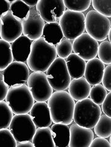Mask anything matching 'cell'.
Instances as JSON below:
<instances>
[{
    "label": "cell",
    "instance_id": "35",
    "mask_svg": "<svg viewBox=\"0 0 111 147\" xmlns=\"http://www.w3.org/2000/svg\"><path fill=\"white\" fill-rule=\"evenodd\" d=\"M102 111L105 115L111 116V93L107 94L104 100L102 103Z\"/></svg>",
    "mask_w": 111,
    "mask_h": 147
},
{
    "label": "cell",
    "instance_id": "23",
    "mask_svg": "<svg viewBox=\"0 0 111 147\" xmlns=\"http://www.w3.org/2000/svg\"><path fill=\"white\" fill-rule=\"evenodd\" d=\"M32 143L36 147H55L51 130L48 127H38L32 138Z\"/></svg>",
    "mask_w": 111,
    "mask_h": 147
},
{
    "label": "cell",
    "instance_id": "34",
    "mask_svg": "<svg viewBox=\"0 0 111 147\" xmlns=\"http://www.w3.org/2000/svg\"><path fill=\"white\" fill-rule=\"evenodd\" d=\"M110 74H111V66L110 64L104 68L103 76H102V85L106 88V90L111 91V82H110Z\"/></svg>",
    "mask_w": 111,
    "mask_h": 147
},
{
    "label": "cell",
    "instance_id": "9",
    "mask_svg": "<svg viewBox=\"0 0 111 147\" xmlns=\"http://www.w3.org/2000/svg\"><path fill=\"white\" fill-rule=\"evenodd\" d=\"M27 83L33 98L37 102L48 101L53 93V89L44 72H32L28 77Z\"/></svg>",
    "mask_w": 111,
    "mask_h": 147
},
{
    "label": "cell",
    "instance_id": "8",
    "mask_svg": "<svg viewBox=\"0 0 111 147\" xmlns=\"http://www.w3.org/2000/svg\"><path fill=\"white\" fill-rule=\"evenodd\" d=\"M9 129L17 142L30 141L36 132V125L30 114H20L13 116Z\"/></svg>",
    "mask_w": 111,
    "mask_h": 147
},
{
    "label": "cell",
    "instance_id": "19",
    "mask_svg": "<svg viewBox=\"0 0 111 147\" xmlns=\"http://www.w3.org/2000/svg\"><path fill=\"white\" fill-rule=\"evenodd\" d=\"M91 88V85L84 77L73 79L69 85V93L74 100L79 101L89 96Z\"/></svg>",
    "mask_w": 111,
    "mask_h": 147
},
{
    "label": "cell",
    "instance_id": "20",
    "mask_svg": "<svg viewBox=\"0 0 111 147\" xmlns=\"http://www.w3.org/2000/svg\"><path fill=\"white\" fill-rule=\"evenodd\" d=\"M66 65L71 77L79 79L84 76L86 62L75 53H72L66 58Z\"/></svg>",
    "mask_w": 111,
    "mask_h": 147
},
{
    "label": "cell",
    "instance_id": "13",
    "mask_svg": "<svg viewBox=\"0 0 111 147\" xmlns=\"http://www.w3.org/2000/svg\"><path fill=\"white\" fill-rule=\"evenodd\" d=\"M23 34L22 20L15 18L8 11L1 17V39L12 43Z\"/></svg>",
    "mask_w": 111,
    "mask_h": 147
},
{
    "label": "cell",
    "instance_id": "5",
    "mask_svg": "<svg viewBox=\"0 0 111 147\" xmlns=\"http://www.w3.org/2000/svg\"><path fill=\"white\" fill-rule=\"evenodd\" d=\"M85 30L97 42H102L108 37L111 23L109 18L91 10L86 14L85 20Z\"/></svg>",
    "mask_w": 111,
    "mask_h": 147
},
{
    "label": "cell",
    "instance_id": "30",
    "mask_svg": "<svg viewBox=\"0 0 111 147\" xmlns=\"http://www.w3.org/2000/svg\"><path fill=\"white\" fill-rule=\"evenodd\" d=\"M107 90L101 84H97L91 88L89 92V96L93 102L96 104L100 105L104 100L107 95Z\"/></svg>",
    "mask_w": 111,
    "mask_h": 147
},
{
    "label": "cell",
    "instance_id": "4",
    "mask_svg": "<svg viewBox=\"0 0 111 147\" xmlns=\"http://www.w3.org/2000/svg\"><path fill=\"white\" fill-rule=\"evenodd\" d=\"M5 100L15 114L28 113L35 102L29 88L26 84L10 87Z\"/></svg>",
    "mask_w": 111,
    "mask_h": 147
},
{
    "label": "cell",
    "instance_id": "11",
    "mask_svg": "<svg viewBox=\"0 0 111 147\" xmlns=\"http://www.w3.org/2000/svg\"><path fill=\"white\" fill-rule=\"evenodd\" d=\"M4 80L10 87L26 84L30 76L29 68L22 62L13 61L3 71Z\"/></svg>",
    "mask_w": 111,
    "mask_h": 147
},
{
    "label": "cell",
    "instance_id": "33",
    "mask_svg": "<svg viewBox=\"0 0 111 147\" xmlns=\"http://www.w3.org/2000/svg\"><path fill=\"white\" fill-rule=\"evenodd\" d=\"M17 142L9 129H0V147H16Z\"/></svg>",
    "mask_w": 111,
    "mask_h": 147
},
{
    "label": "cell",
    "instance_id": "37",
    "mask_svg": "<svg viewBox=\"0 0 111 147\" xmlns=\"http://www.w3.org/2000/svg\"><path fill=\"white\" fill-rule=\"evenodd\" d=\"M89 146H91V147H99V146L110 147L111 145H110V143L108 140H107L105 138L98 137L97 138H93Z\"/></svg>",
    "mask_w": 111,
    "mask_h": 147
},
{
    "label": "cell",
    "instance_id": "38",
    "mask_svg": "<svg viewBox=\"0 0 111 147\" xmlns=\"http://www.w3.org/2000/svg\"><path fill=\"white\" fill-rule=\"evenodd\" d=\"M11 3L8 0H0V17L9 11Z\"/></svg>",
    "mask_w": 111,
    "mask_h": 147
},
{
    "label": "cell",
    "instance_id": "32",
    "mask_svg": "<svg viewBox=\"0 0 111 147\" xmlns=\"http://www.w3.org/2000/svg\"><path fill=\"white\" fill-rule=\"evenodd\" d=\"M91 3L93 8L95 9V11L108 18L111 17L110 0H108V1L93 0L91 1Z\"/></svg>",
    "mask_w": 111,
    "mask_h": 147
},
{
    "label": "cell",
    "instance_id": "18",
    "mask_svg": "<svg viewBox=\"0 0 111 147\" xmlns=\"http://www.w3.org/2000/svg\"><path fill=\"white\" fill-rule=\"evenodd\" d=\"M32 40L21 35L11 44V51L14 61L26 63L30 52Z\"/></svg>",
    "mask_w": 111,
    "mask_h": 147
},
{
    "label": "cell",
    "instance_id": "28",
    "mask_svg": "<svg viewBox=\"0 0 111 147\" xmlns=\"http://www.w3.org/2000/svg\"><path fill=\"white\" fill-rule=\"evenodd\" d=\"M63 1L65 7L69 11L79 13L87 10L91 4V0H65Z\"/></svg>",
    "mask_w": 111,
    "mask_h": 147
},
{
    "label": "cell",
    "instance_id": "26",
    "mask_svg": "<svg viewBox=\"0 0 111 147\" xmlns=\"http://www.w3.org/2000/svg\"><path fill=\"white\" fill-rule=\"evenodd\" d=\"M13 112L6 101H0V129L8 128L11 124Z\"/></svg>",
    "mask_w": 111,
    "mask_h": 147
},
{
    "label": "cell",
    "instance_id": "36",
    "mask_svg": "<svg viewBox=\"0 0 111 147\" xmlns=\"http://www.w3.org/2000/svg\"><path fill=\"white\" fill-rule=\"evenodd\" d=\"M9 88V87L4 80L3 74L0 72V101H3L6 98Z\"/></svg>",
    "mask_w": 111,
    "mask_h": 147
},
{
    "label": "cell",
    "instance_id": "21",
    "mask_svg": "<svg viewBox=\"0 0 111 147\" xmlns=\"http://www.w3.org/2000/svg\"><path fill=\"white\" fill-rule=\"evenodd\" d=\"M53 141L56 147H67L70 141V128L64 124H54L51 128Z\"/></svg>",
    "mask_w": 111,
    "mask_h": 147
},
{
    "label": "cell",
    "instance_id": "22",
    "mask_svg": "<svg viewBox=\"0 0 111 147\" xmlns=\"http://www.w3.org/2000/svg\"><path fill=\"white\" fill-rule=\"evenodd\" d=\"M63 31L58 22L46 23L43 31V38L47 43L54 45L63 38Z\"/></svg>",
    "mask_w": 111,
    "mask_h": 147
},
{
    "label": "cell",
    "instance_id": "7",
    "mask_svg": "<svg viewBox=\"0 0 111 147\" xmlns=\"http://www.w3.org/2000/svg\"><path fill=\"white\" fill-rule=\"evenodd\" d=\"M46 72L47 79L53 90L63 91L68 88L71 77L64 59L56 58Z\"/></svg>",
    "mask_w": 111,
    "mask_h": 147
},
{
    "label": "cell",
    "instance_id": "39",
    "mask_svg": "<svg viewBox=\"0 0 111 147\" xmlns=\"http://www.w3.org/2000/svg\"><path fill=\"white\" fill-rule=\"evenodd\" d=\"M16 147H35L34 144L30 141L26 140L22 142H17Z\"/></svg>",
    "mask_w": 111,
    "mask_h": 147
},
{
    "label": "cell",
    "instance_id": "40",
    "mask_svg": "<svg viewBox=\"0 0 111 147\" xmlns=\"http://www.w3.org/2000/svg\"><path fill=\"white\" fill-rule=\"evenodd\" d=\"M38 0H22V1L29 7H34L36 5Z\"/></svg>",
    "mask_w": 111,
    "mask_h": 147
},
{
    "label": "cell",
    "instance_id": "1",
    "mask_svg": "<svg viewBox=\"0 0 111 147\" xmlns=\"http://www.w3.org/2000/svg\"><path fill=\"white\" fill-rule=\"evenodd\" d=\"M56 58L55 46L49 44L41 37L32 43L27 65L33 72H44Z\"/></svg>",
    "mask_w": 111,
    "mask_h": 147
},
{
    "label": "cell",
    "instance_id": "10",
    "mask_svg": "<svg viewBox=\"0 0 111 147\" xmlns=\"http://www.w3.org/2000/svg\"><path fill=\"white\" fill-rule=\"evenodd\" d=\"M36 10L44 22H57L65 13V7L63 0H38L36 5Z\"/></svg>",
    "mask_w": 111,
    "mask_h": 147
},
{
    "label": "cell",
    "instance_id": "41",
    "mask_svg": "<svg viewBox=\"0 0 111 147\" xmlns=\"http://www.w3.org/2000/svg\"><path fill=\"white\" fill-rule=\"evenodd\" d=\"M108 36V38H109V42L110 43V42H111V32L110 31L109 32V33Z\"/></svg>",
    "mask_w": 111,
    "mask_h": 147
},
{
    "label": "cell",
    "instance_id": "15",
    "mask_svg": "<svg viewBox=\"0 0 111 147\" xmlns=\"http://www.w3.org/2000/svg\"><path fill=\"white\" fill-rule=\"evenodd\" d=\"M94 138V133L91 129L81 127L77 124L70 127L69 147H88Z\"/></svg>",
    "mask_w": 111,
    "mask_h": 147
},
{
    "label": "cell",
    "instance_id": "17",
    "mask_svg": "<svg viewBox=\"0 0 111 147\" xmlns=\"http://www.w3.org/2000/svg\"><path fill=\"white\" fill-rule=\"evenodd\" d=\"M104 68V64L99 58H95L88 61L84 73L85 79L90 85L94 86L101 84Z\"/></svg>",
    "mask_w": 111,
    "mask_h": 147
},
{
    "label": "cell",
    "instance_id": "42",
    "mask_svg": "<svg viewBox=\"0 0 111 147\" xmlns=\"http://www.w3.org/2000/svg\"><path fill=\"white\" fill-rule=\"evenodd\" d=\"M0 35H1V17H0Z\"/></svg>",
    "mask_w": 111,
    "mask_h": 147
},
{
    "label": "cell",
    "instance_id": "3",
    "mask_svg": "<svg viewBox=\"0 0 111 147\" xmlns=\"http://www.w3.org/2000/svg\"><path fill=\"white\" fill-rule=\"evenodd\" d=\"M101 113L100 105L86 98L75 103L73 120L77 125L91 129L97 123Z\"/></svg>",
    "mask_w": 111,
    "mask_h": 147
},
{
    "label": "cell",
    "instance_id": "14",
    "mask_svg": "<svg viewBox=\"0 0 111 147\" xmlns=\"http://www.w3.org/2000/svg\"><path fill=\"white\" fill-rule=\"evenodd\" d=\"M22 24L24 36L34 41L42 37L45 24L35 8L30 9L26 18L22 20Z\"/></svg>",
    "mask_w": 111,
    "mask_h": 147
},
{
    "label": "cell",
    "instance_id": "27",
    "mask_svg": "<svg viewBox=\"0 0 111 147\" xmlns=\"http://www.w3.org/2000/svg\"><path fill=\"white\" fill-rule=\"evenodd\" d=\"M30 10V7L25 4L22 0H15L11 3L9 11L11 12L12 14L15 18L21 20L26 18Z\"/></svg>",
    "mask_w": 111,
    "mask_h": 147
},
{
    "label": "cell",
    "instance_id": "29",
    "mask_svg": "<svg viewBox=\"0 0 111 147\" xmlns=\"http://www.w3.org/2000/svg\"><path fill=\"white\" fill-rule=\"evenodd\" d=\"M111 45L109 41H102L98 47V55L104 64H111Z\"/></svg>",
    "mask_w": 111,
    "mask_h": 147
},
{
    "label": "cell",
    "instance_id": "31",
    "mask_svg": "<svg viewBox=\"0 0 111 147\" xmlns=\"http://www.w3.org/2000/svg\"><path fill=\"white\" fill-rule=\"evenodd\" d=\"M56 50L57 55L59 56V58L66 59L70 55L72 54L73 51L71 41L66 38H63L56 45Z\"/></svg>",
    "mask_w": 111,
    "mask_h": 147
},
{
    "label": "cell",
    "instance_id": "16",
    "mask_svg": "<svg viewBox=\"0 0 111 147\" xmlns=\"http://www.w3.org/2000/svg\"><path fill=\"white\" fill-rule=\"evenodd\" d=\"M30 116L37 127H49L51 125L50 111L46 102L36 101L30 109Z\"/></svg>",
    "mask_w": 111,
    "mask_h": 147
},
{
    "label": "cell",
    "instance_id": "2",
    "mask_svg": "<svg viewBox=\"0 0 111 147\" xmlns=\"http://www.w3.org/2000/svg\"><path fill=\"white\" fill-rule=\"evenodd\" d=\"M52 122L55 124H71L73 121L75 100L65 91H56L48 100Z\"/></svg>",
    "mask_w": 111,
    "mask_h": 147
},
{
    "label": "cell",
    "instance_id": "6",
    "mask_svg": "<svg viewBox=\"0 0 111 147\" xmlns=\"http://www.w3.org/2000/svg\"><path fill=\"white\" fill-rule=\"evenodd\" d=\"M85 16L83 13L67 10L59 20L63 35L69 40H74L84 33Z\"/></svg>",
    "mask_w": 111,
    "mask_h": 147
},
{
    "label": "cell",
    "instance_id": "24",
    "mask_svg": "<svg viewBox=\"0 0 111 147\" xmlns=\"http://www.w3.org/2000/svg\"><path fill=\"white\" fill-rule=\"evenodd\" d=\"M13 61L11 45L0 39V72L5 70Z\"/></svg>",
    "mask_w": 111,
    "mask_h": 147
},
{
    "label": "cell",
    "instance_id": "12",
    "mask_svg": "<svg viewBox=\"0 0 111 147\" xmlns=\"http://www.w3.org/2000/svg\"><path fill=\"white\" fill-rule=\"evenodd\" d=\"M99 44L88 34L83 33L73 40L72 48L74 53L84 61L95 58L98 55Z\"/></svg>",
    "mask_w": 111,
    "mask_h": 147
},
{
    "label": "cell",
    "instance_id": "25",
    "mask_svg": "<svg viewBox=\"0 0 111 147\" xmlns=\"http://www.w3.org/2000/svg\"><path fill=\"white\" fill-rule=\"evenodd\" d=\"M94 133L97 136L108 138L111 135V119L106 115H101L94 125Z\"/></svg>",
    "mask_w": 111,
    "mask_h": 147
}]
</instances>
